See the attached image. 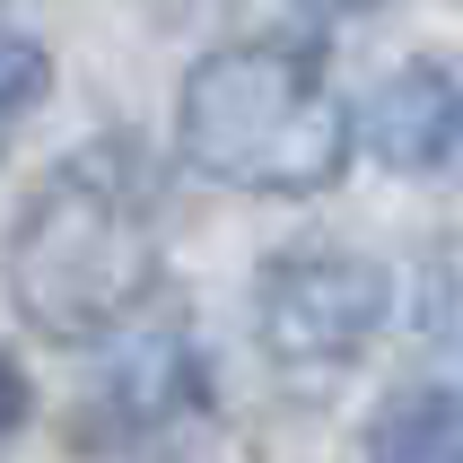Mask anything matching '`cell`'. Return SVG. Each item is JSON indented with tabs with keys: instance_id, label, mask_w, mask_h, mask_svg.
<instances>
[{
	"instance_id": "1",
	"label": "cell",
	"mask_w": 463,
	"mask_h": 463,
	"mask_svg": "<svg viewBox=\"0 0 463 463\" xmlns=\"http://www.w3.org/2000/svg\"><path fill=\"white\" fill-rule=\"evenodd\" d=\"M157 288V210L123 149H88L35 184L9 228V307L44 341H105Z\"/></svg>"
},
{
	"instance_id": "2",
	"label": "cell",
	"mask_w": 463,
	"mask_h": 463,
	"mask_svg": "<svg viewBox=\"0 0 463 463\" xmlns=\"http://www.w3.org/2000/svg\"><path fill=\"white\" fill-rule=\"evenodd\" d=\"M175 131H184V157L210 184L280 193V202L324 193L350 166V140H359L333 71L307 44H228L210 61H193V79L175 97Z\"/></svg>"
},
{
	"instance_id": "3",
	"label": "cell",
	"mask_w": 463,
	"mask_h": 463,
	"mask_svg": "<svg viewBox=\"0 0 463 463\" xmlns=\"http://www.w3.org/2000/svg\"><path fill=\"white\" fill-rule=\"evenodd\" d=\"M393 288L367 254H341V245H307V254H280L254 288V315H262V341L271 359L288 367H341L359 359L376 324H385Z\"/></svg>"
},
{
	"instance_id": "4",
	"label": "cell",
	"mask_w": 463,
	"mask_h": 463,
	"mask_svg": "<svg viewBox=\"0 0 463 463\" xmlns=\"http://www.w3.org/2000/svg\"><path fill=\"white\" fill-rule=\"evenodd\" d=\"M359 140L385 157L393 175H438L463 157V88L446 61H402L393 79H376L359 105Z\"/></svg>"
},
{
	"instance_id": "5",
	"label": "cell",
	"mask_w": 463,
	"mask_h": 463,
	"mask_svg": "<svg viewBox=\"0 0 463 463\" xmlns=\"http://www.w3.org/2000/svg\"><path fill=\"white\" fill-rule=\"evenodd\" d=\"M367 463H463V393L455 385H402L367 420Z\"/></svg>"
},
{
	"instance_id": "6",
	"label": "cell",
	"mask_w": 463,
	"mask_h": 463,
	"mask_svg": "<svg viewBox=\"0 0 463 463\" xmlns=\"http://www.w3.org/2000/svg\"><path fill=\"white\" fill-rule=\"evenodd\" d=\"M97 402H105V411H123L131 429L193 411V350H184V333H157V341H140V350H123Z\"/></svg>"
},
{
	"instance_id": "7",
	"label": "cell",
	"mask_w": 463,
	"mask_h": 463,
	"mask_svg": "<svg viewBox=\"0 0 463 463\" xmlns=\"http://www.w3.org/2000/svg\"><path fill=\"white\" fill-rule=\"evenodd\" d=\"M44 88H52L44 44H35V35H18V26H0V123H9V114H26Z\"/></svg>"
},
{
	"instance_id": "8",
	"label": "cell",
	"mask_w": 463,
	"mask_h": 463,
	"mask_svg": "<svg viewBox=\"0 0 463 463\" xmlns=\"http://www.w3.org/2000/svg\"><path fill=\"white\" fill-rule=\"evenodd\" d=\"M18 420H26V376H18L9 359H0V438H9Z\"/></svg>"
},
{
	"instance_id": "9",
	"label": "cell",
	"mask_w": 463,
	"mask_h": 463,
	"mask_svg": "<svg viewBox=\"0 0 463 463\" xmlns=\"http://www.w3.org/2000/svg\"><path fill=\"white\" fill-rule=\"evenodd\" d=\"M315 9H385V0H315Z\"/></svg>"
}]
</instances>
